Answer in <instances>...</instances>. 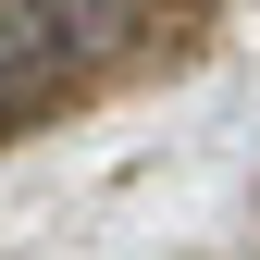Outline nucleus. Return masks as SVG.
<instances>
[{
    "mask_svg": "<svg viewBox=\"0 0 260 260\" xmlns=\"http://www.w3.org/2000/svg\"><path fill=\"white\" fill-rule=\"evenodd\" d=\"M38 13H50V38H124L137 0H38Z\"/></svg>",
    "mask_w": 260,
    "mask_h": 260,
    "instance_id": "f03ea898",
    "label": "nucleus"
},
{
    "mask_svg": "<svg viewBox=\"0 0 260 260\" xmlns=\"http://www.w3.org/2000/svg\"><path fill=\"white\" fill-rule=\"evenodd\" d=\"M50 13H38V0H0V100H13V87H38L50 75Z\"/></svg>",
    "mask_w": 260,
    "mask_h": 260,
    "instance_id": "f257e3e1",
    "label": "nucleus"
}]
</instances>
